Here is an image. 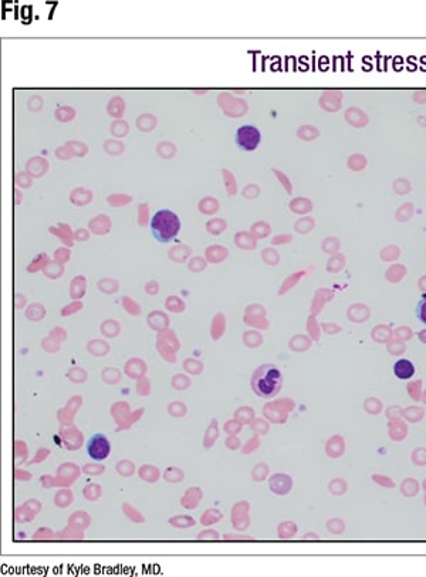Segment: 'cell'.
<instances>
[{"mask_svg":"<svg viewBox=\"0 0 426 577\" xmlns=\"http://www.w3.org/2000/svg\"><path fill=\"white\" fill-rule=\"evenodd\" d=\"M252 388L262 398H273L282 391L283 374L274 364H263L252 375Z\"/></svg>","mask_w":426,"mask_h":577,"instance_id":"obj_1","label":"cell"},{"mask_svg":"<svg viewBox=\"0 0 426 577\" xmlns=\"http://www.w3.org/2000/svg\"><path fill=\"white\" fill-rule=\"evenodd\" d=\"M152 235L161 243H168L175 239L180 230L179 217L169 209L158 211L151 221Z\"/></svg>","mask_w":426,"mask_h":577,"instance_id":"obj_2","label":"cell"},{"mask_svg":"<svg viewBox=\"0 0 426 577\" xmlns=\"http://www.w3.org/2000/svg\"><path fill=\"white\" fill-rule=\"evenodd\" d=\"M236 145L240 148L242 151H254L260 145L262 141V134L258 131L257 127L254 125H243L237 130L236 133Z\"/></svg>","mask_w":426,"mask_h":577,"instance_id":"obj_3","label":"cell"},{"mask_svg":"<svg viewBox=\"0 0 426 577\" xmlns=\"http://www.w3.org/2000/svg\"><path fill=\"white\" fill-rule=\"evenodd\" d=\"M87 454L94 461H104L111 454L109 439L104 434H94L87 442Z\"/></svg>","mask_w":426,"mask_h":577,"instance_id":"obj_4","label":"cell"},{"mask_svg":"<svg viewBox=\"0 0 426 577\" xmlns=\"http://www.w3.org/2000/svg\"><path fill=\"white\" fill-rule=\"evenodd\" d=\"M416 373L415 364L411 360L401 358L394 364V374L398 380H409L412 378Z\"/></svg>","mask_w":426,"mask_h":577,"instance_id":"obj_5","label":"cell"},{"mask_svg":"<svg viewBox=\"0 0 426 577\" xmlns=\"http://www.w3.org/2000/svg\"><path fill=\"white\" fill-rule=\"evenodd\" d=\"M102 218H104V215L96 218V219L90 223V228L94 230V233H98V235L107 233V232L109 230V228H111V221H109V218H105V221L101 222Z\"/></svg>","mask_w":426,"mask_h":577,"instance_id":"obj_6","label":"cell"},{"mask_svg":"<svg viewBox=\"0 0 426 577\" xmlns=\"http://www.w3.org/2000/svg\"><path fill=\"white\" fill-rule=\"evenodd\" d=\"M155 125H156L155 115L144 114L141 115L138 120H137V127H138L141 131H145V133H148V131H151V130H154Z\"/></svg>","mask_w":426,"mask_h":577,"instance_id":"obj_7","label":"cell"},{"mask_svg":"<svg viewBox=\"0 0 426 577\" xmlns=\"http://www.w3.org/2000/svg\"><path fill=\"white\" fill-rule=\"evenodd\" d=\"M108 113L114 118H121L122 117V114H124V101H122V98H120V97H114L113 100H111V102H109L108 105Z\"/></svg>","mask_w":426,"mask_h":577,"instance_id":"obj_8","label":"cell"},{"mask_svg":"<svg viewBox=\"0 0 426 577\" xmlns=\"http://www.w3.org/2000/svg\"><path fill=\"white\" fill-rule=\"evenodd\" d=\"M55 117L59 121L67 122V121H71L76 117V111L71 107H60L55 111Z\"/></svg>","mask_w":426,"mask_h":577,"instance_id":"obj_9","label":"cell"},{"mask_svg":"<svg viewBox=\"0 0 426 577\" xmlns=\"http://www.w3.org/2000/svg\"><path fill=\"white\" fill-rule=\"evenodd\" d=\"M206 228L209 230V233L219 235L226 229V222H225V219H213L206 225Z\"/></svg>","mask_w":426,"mask_h":577,"instance_id":"obj_10","label":"cell"},{"mask_svg":"<svg viewBox=\"0 0 426 577\" xmlns=\"http://www.w3.org/2000/svg\"><path fill=\"white\" fill-rule=\"evenodd\" d=\"M416 319L419 320L422 324L426 326V295H423L420 297V300L416 304Z\"/></svg>","mask_w":426,"mask_h":577,"instance_id":"obj_11","label":"cell"},{"mask_svg":"<svg viewBox=\"0 0 426 577\" xmlns=\"http://www.w3.org/2000/svg\"><path fill=\"white\" fill-rule=\"evenodd\" d=\"M199 208H200V211L203 212V213H215L217 211V208H219V205H217V202L213 198H206L200 202Z\"/></svg>","mask_w":426,"mask_h":577,"instance_id":"obj_12","label":"cell"},{"mask_svg":"<svg viewBox=\"0 0 426 577\" xmlns=\"http://www.w3.org/2000/svg\"><path fill=\"white\" fill-rule=\"evenodd\" d=\"M111 131H113V134L114 135H117V137H124L126 133H128V125H126L125 121L122 120H117L113 122V125H111Z\"/></svg>","mask_w":426,"mask_h":577,"instance_id":"obj_13","label":"cell"},{"mask_svg":"<svg viewBox=\"0 0 426 577\" xmlns=\"http://www.w3.org/2000/svg\"><path fill=\"white\" fill-rule=\"evenodd\" d=\"M104 148H105V151H107L108 154L117 155V154H122V151H124V144H121V142H118V141H107L105 145H104Z\"/></svg>","mask_w":426,"mask_h":577,"instance_id":"obj_14","label":"cell"},{"mask_svg":"<svg viewBox=\"0 0 426 577\" xmlns=\"http://www.w3.org/2000/svg\"><path fill=\"white\" fill-rule=\"evenodd\" d=\"M223 174H225V179H226V184H228L229 195H234L236 193V181H234L233 175L230 174L229 171H223Z\"/></svg>","mask_w":426,"mask_h":577,"instance_id":"obj_15","label":"cell"},{"mask_svg":"<svg viewBox=\"0 0 426 577\" xmlns=\"http://www.w3.org/2000/svg\"><path fill=\"white\" fill-rule=\"evenodd\" d=\"M29 109L33 110V111H39V110H42L43 109V98H42V97H37V96L33 97L30 101H29Z\"/></svg>","mask_w":426,"mask_h":577,"instance_id":"obj_16","label":"cell"},{"mask_svg":"<svg viewBox=\"0 0 426 577\" xmlns=\"http://www.w3.org/2000/svg\"><path fill=\"white\" fill-rule=\"evenodd\" d=\"M16 181H17V184L20 185V187L23 188H30L31 187V181L30 178H27L24 174H17V176H16Z\"/></svg>","mask_w":426,"mask_h":577,"instance_id":"obj_17","label":"cell"}]
</instances>
